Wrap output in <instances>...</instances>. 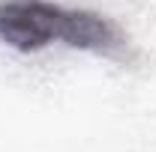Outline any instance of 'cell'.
Wrapping results in <instances>:
<instances>
[{"label": "cell", "instance_id": "1", "mask_svg": "<svg viewBox=\"0 0 156 152\" xmlns=\"http://www.w3.org/2000/svg\"><path fill=\"white\" fill-rule=\"evenodd\" d=\"M54 39L78 51L117 54L123 36L99 12L66 9L48 0H3L0 3V42L15 51H42Z\"/></svg>", "mask_w": 156, "mask_h": 152}]
</instances>
